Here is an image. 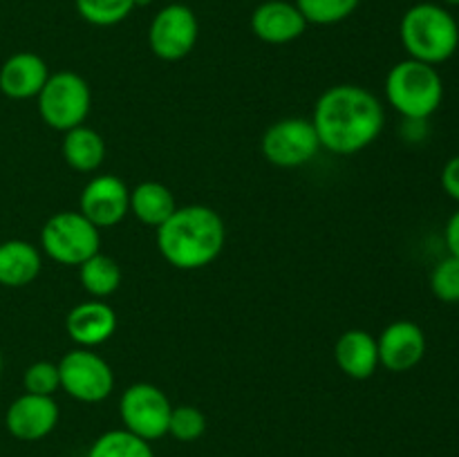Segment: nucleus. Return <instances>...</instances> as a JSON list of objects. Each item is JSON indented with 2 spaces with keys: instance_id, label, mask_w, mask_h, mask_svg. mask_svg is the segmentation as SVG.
Returning a JSON list of instances; mask_svg holds the SVG:
<instances>
[{
  "instance_id": "obj_27",
  "label": "nucleus",
  "mask_w": 459,
  "mask_h": 457,
  "mask_svg": "<svg viewBox=\"0 0 459 457\" xmlns=\"http://www.w3.org/2000/svg\"><path fill=\"white\" fill-rule=\"evenodd\" d=\"M22 385H25V392L52 397V394L61 388L58 363H49V361L31 363V366L25 370V376H22Z\"/></svg>"
},
{
  "instance_id": "obj_14",
  "label": "nucleus",
  "mask_w": 459,
  "mask_h": 457,
  "mask_svg": "<svg viewBox=\"0 0 459 457\" xmlns=\"http://www.w3.org/2000/svg\"><path fill=\"white\" fill-rule=\"evenodd\" d=\"M307 21L294 3L267 0L251 13V30L260 40L272 45H285L305 34Z\"/></svg>"
},
{
  "instance_id": "obj_26",
  "label": "nucleus",
  "mask_w": 459,
  "mask_h": 457,
  "mask_svg": "<svg viewBox=\"0 0 459 457\" xmlns=\"http://www.w3.org/2000/svg\"><path fill=\"white\" fill-rule=\"evenodd\" d=\"M206 417L195 406H178L170 412L169 433L179 442H195L204 435Z\"/></svg>"
},
{
  "instance_id": "obj_2",
  "label": "nucleus",
  "mask_w": 459,
  "mask_h": 457,
  "mask_svg": "<svg viewBox=\"0 0 459 457\" xmlns=\"http://www.w3.org/2000/svg\"><path fill=\"white\" fill-rule=\"evenodd\" d=\"M227 240L222 218L202 204L182 206L157 227L160 254L175 269H202L213 263Z\"/></svg>"
},
{
  "instance_id": "obj_15",
  "label": "nucleus",
  "mask_w": 459,
  "mask_h": 457,
  "mask_svg": "<svg viewBox=\"0 0 459 457\" xmlns=\"http://www.w3.org/2000/svg\"><path fill=\"white\" fill-rule=\"evenodd\" d=\"M65 330L74 343L81 348H94L101 345L115 334L117 330V314L103 300H88L81 303L67 314Z\"/></svg>"
},
{
  "instance_id": "obj_25",
  "label": "nucleus",
  "mask_w": 459,
  "mask_h": 457,
  "mask_svg": "<svg viewBox=\"0 0 459 457\" xmlns=\"http://www.w3.org/2000/svg\"><path fill=\"white\" fill-rule=\"evenodd\" d=\"M430 289L442 303H459V258L448 254L430 273Z\"/></svg>"
},
{
  "instance_id": "obj_30",
  "label": "nucleus",
  "mask_w": 459,
  "mask_h": 457,
  "mask_svg": "<svg viewBox=\"0 0 459 457\" xmlns=\"http://www.w3.org/2000/svg\"><path fill=\"white\" fill-rule=\"evenodd\" d=\"M152 0H134V7H148Z\"/></svg>"
},
{
  "instance_id": "obj_5",
  "label": "nucleus",
  "mask_w": 459,
  "mask_h": 457,
  "mask_svg": "<svg viewBox=\"0 0 459 457\" xmlns=\"http://www.w3.org/2000/svg\"><path fill=\"white\" fill-rule=\"evenodd\" d=\"M101 228L94 227L81 211H61L52 215L40 228V246L52 260L61 264H83L99 254Z\"/></svg>"
},
{
  "instance_id": "obj_4",
  "label": "nucleus",
  "mask_w": 459,
  "mask_h": 457,
  "mask_svg": "<svg viewBox=\"0 0 459 457\" xmlns=\"http://www.w3.org/2000/svg\"><path fill=\"white\" fill-rule=\"evenodd\" d=\"M385 97L390 106L408 121H426L444 99V81L437 67L406 58L390 67L385 79Z\"/></svg>"
},
{
  "instance_id": "obj_29",
  "label": "nucleus",
  "mask_w": 459,
  "mask_h": 457,
  "mask_svg": "<svg viewBox=\"0 0 459 457\" xmlns=\"http://www.w3.org/2000/svg\"><path fill=\"white\" fill-rule=\"evenodd\" d=\"M444 240H446L448 254L459 258V211H455V213L448 218L446 231H444Z\"/></svg>"
},
{
  "instance_id": "obj_10",
  "label": "nucleus",
  "mask_w": 459,
  "mask_h": 457,
  "mask_svg": "<svg viewBox=\"0 0 459 457\" xmlns=\"http://www.w3.org/2000/svg\"><path fill=\"white\" fill-rule=\"evenodd\" d=\"M260 146L272 164L281 168H296L316 157L321 142L312 121L290 116L269 125Z\"/></svg>"
},
{
  "instance_id": "obj_17",
  "label": "nucleus",
  "mask_w": 459,
  "mask_h": 457,
  "mask_svg": "<svg viewBox=\"0 0 459 457\" xmlns=\"http://www.w3.org/2000/svg\"><path fill=\"white\" fill-rule=\"evenodd\" d=\"M334 358L350 379H370L379 366L377 339L366 330L343 332L334 345Z\"/></svg>"
},
{
  "instance_id": "obj_13",
  "label": "nucleus",
  "mask_w": 459,
  "mask_h": 457,
  "mask_svg": "<svg viewBox=\"0 0 459 457\" xmlns=\"http://www.w3.org/2000/svg\"><path fill=\"white\" fill-rule=\"evenodd\" d=\"M379 363L390 372H408L424 358L426 334L417 323L394 321L377 339Z\"/></svg>"
},
{
  "instance_id": "obj_9",
  "label": "nucleus",
  "mask_w": 459,
  "mask_h": 457,
  "mask_svg": "<svg viewBox=\"0 0 459 457\" xmlns=\"http://www.w3.org/2000/svg\"><path fill=\"white\" fill-rule=\"evenodd\" d=\"M200 22L188 4L173 3L155 13L148 30V45L161 61H179L188 56L197 43Z\"/></svg>"
},
{
  "instance_id": "obj_11",
  "label": "nucleus",
  "mask_w": 459,
  "mask_h": 457,
  "mask_svg": "<svg viewBox=\"0 0 459 457\" xmlns=\"http://www.w3.org/2000/svg\"><path fill=\"white\" fill-rule=\"evenodd\" d=\"M79 211L97 228L115 227L130 211L128 186L115 175H99L81 191Z\"/></svg>"
},
{
  "instance_id": "obj_21",
  "label": "nucleus",
  "mask_w": 459,
  "mask_h": 457,
  "mask_svg": "<svg viewBox=\"0 0 459 457\" xmlns=\"http://www.w3.org/2000/svg\"><path fill=\"white\" fill-rule=\"evenodd\" d=\"M79 278L83 289L94 298H106L115 294L121 285V267L115 258L106 254H94L79 264Z\"/></svg>"
},
{
  "instance_id": "obj_1",
  "label": "nucleus",
  "mask_w": 459,
  "mask_h": 457,
  "mask_svg": "<svg viewBox=\"0 0 459 457\" xmlns=\"http://www.w3.org/2000/svg\"><path fill=\"white\" fill-rule=\"evenodd\" d=\"M312 124L323 148L336 155H354L379 137L385 112L370 90L341 83L318 97Z\"/></svg>"
},
{
  "instance_id": "obj_28",
  "label": "nucleus",
  "mask_w": 459,
  "mask_h": 457,
  "mask_svg": "<svg viewBox=\"0 0 459 457\" xmlns=\"http://www.w3.org/2000/svg\"><path fill=\"white\" fill-rule=\"evenodd\" d=\"M442 188L451 200L459 202V155L451 157L442 168Z\"/></svg>"
},
{
  "instance_id": "obj_32",
  "label": "nucleus",
  "mask_w": 459,
  "mask_h": 457,
  "mask_svg": "<svg viewBox=\"0 0 459 457\" xmlns=\"http://www.w3.org/2000/svg\"><path fill=\"white\" fill-rule=\"evenodd\" d=\"M0 376H3V352H0Z\"/></svg>"
},
{
  "instance_id": "obj_8",
  "label": "nucleus",
  "mask_w": 459,
  "mask_h": 457,
  "mask_svg": "<svg viewBox=\"0 0 459 457\" xmlns=\"http://www.w3.org/2000/svg\"><path fill=\"white\" fill-rule=\"evenodd\" d=\"M170 412H173V406L169 397L152 384H133L121 394L119 415L126 430L146 442L169 435Z\"/></svg>"
},
{
  "instance_id": "obj_31",
  "label": "nucleus",
  "mask_w": 459,
  "mask_h": 457,
  "mask_svg": "<svg viewBox=\"0 0 459 457\" xmlns=\"http://www.w3.org/2000/svg\"><path fill=\"white\" fill-rule=\"evenodd\" d=\"M446 4H451V7H459V0H444Z\"/></svg>"
},
{
  "instance_id": "obj_18",
  "label": "nucleus",
  "mask_w": 459,
  "mask_h": 457,
  "mask_svg": "<svg viewBox=\"0 0 459 457\" xmlns=\"http://www.w3.org/2000/svg\"><path fill=\"white\" fill-rule=\"evenodd\" d=\"M39 249L25 240L0 242V285L3 287H27L40 273Z\"/></svg>"
},
{
  "instance_id": "obj_23",
  "label": "nucleus",
  "mask_w": 459,
  "mask_h": 457,
  "mask_svg": "<svg viewBox=\"0 0 459 457\" xmlns=\"http://www.w3.org/2000/svg\"><path fill=\"white\" fill-rule=\"evenodd\" d=\"M74 4L79 16L97 27L119 25L134 9V0H74Z\"/></svg>"
},
{
  "instance_id": "obj_24",
  "label": "nucleus",
  "mask_w": 459,
  "mask_h": 457,
  "mask_svg": "<svg viewBox=\"0 0 459 457\" xmlns=\"http://www.w3.org/2000/svg\"><path fill=\"white\" fill-rule=\"evenodd\" d=\"M361 0H296L307 25H336L357 12Z\"/></svg>"
},
{
  "instance_id": "obj_20",
  "label": "nucleus",
  "mask_w": 459,
  "mask_h": 457,
  "mask_svg": "<svg viewBox=\"0 0 459 457\" xmlns=\"http://www.w3.org/2000/svg\"><path fill=\"white\" fill-rule=\"evenodd\" d=\"M61 151L72 168L79 170V173H92L103 164L106 143L97 130L88 128V125H76L65 133Z\"/></svg>"
},
{
  "instance_id": "obj_12",
  "label": "nucleus",
  "mask_w": 459,
  "mask_h": 457,
  "mask_svg": "<svg viewBox=\"0 0 459 457\" xmlns=\"http://www.w3.org/2000/svg\"><path fill=\"white\" fill-rule=\"evenodd\" d=\"M58 424V406L52 397L25 392L12 401L4 412L9 435L21 442H39L48 437Z\"/></svg>"
},
{
  "instance_id": "obj_3",
  "label": "nucleus",
  "mask_w": 459,
  "mask_h": 457,
  "mask_svg": "<svg viewBox=\"0 0 459 457\" xmlns=\"http://www.w3.org/2000/svg\"><path fill=\"white\" fill-rule=\"evenodd\" d=\"M399 39L411 58L439 65L457 52L459 25L442 4L417 3L402 16Z\"/></svg>"
},
{
  "instance_id": "obj_16",
  "label": "nucleus",
  "mask_w": 459,
  "mask_h": 457,
  "mask_svg": "<svg viewBox=\"0 0 459 457\" xmlns=\"http://www.w3.org/2000/svg\"><path fill=\"white\" fill-rule=\"evenodd\" d=\"M49 79L48 63L31 52H18L0 67V92L9 99L39 97L45 81Z\"/></svg>"
},
{
  "instance_id": "obj_7",
  "label": "nucleus",
  "mask_w": 459,
  "mask_h": 457,
  "mask_svg": "<svg viewBox=\"0 0 459 457\" xmlns=\"http://www.w3.org/2000/svg\"><path fill=\"white\" fill-rule=\"evenodd\" d=\"M61 388L83 403H99L115 388L112 367L88 348L72 349L58 361Z\"/></svg>"
},
{
  "instance_id": "obj_22",
  "label": "nucleus",
  "mask_w": 459,
  "mask_h": 457,
  "mask_svg": "<svg viewBox=\"0 0 459 457\" xmlns=\"http://www.w3.org/2000/svg\"><path fill=\"white\" fill-rule=\"evenodd\" d=\"M88 457H155L146 439L130 430H108L90 448Z\"/></svg>"
},
{
  "instance_id": "obj_6",
  "label": "nucleus",
  "mask_w": 459,
  "mask_h": 457,
  "mask_svg": "<svg viewBox=\"0 0 459 457\" xmlns=\"http://www.w3.org/2000/svg\"><path fill=\"white\" fill-rule=\"evenodd\" d=\"M92 106L88 81L76 72H56L49 74L43 90L39 92V115L49 128L67 130L83 125Z\"/></svg>"
},
{
  "instance_id": "obj_19",
  "label": "nucleus",
  "mask_w": 459,
  "mask_h": 457,
  "mask_svg": "<svg viewBox=\"0 0 459 457\" xmlns=\"http://www.w3.org/2000/svg\"><path fill=\"white\" fill-rule=\"evenodd\" d=\"M178 204L169 186L160 182H142L130 191V211L139 222L148 227H161L170 215L175 213Z\"/></svg>"
}]
</instances>
